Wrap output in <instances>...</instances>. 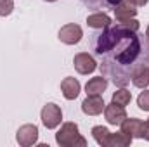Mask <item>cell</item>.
<instances>
[{"label":"cell","mask_w":149,"mask_h":147,"mask_svg":"<svg viewBox=\"0 0 149 147\" xmlns=\"http://www.w3.org/2000/svg\"><path fill=\"white\" fill-rule=\"evenodd\" d=\"M139 21H118L94 35L92 49L101 59L99 69L114 87L130 85L134 74L149 66V38L139 33Z\"/></svg>","instance_id":"obj_1"},{"label":"cell","mask_w":149,"mask_h":147,"mask_svg":"<svg viewBox=\"0 0 149 147\" xmlns=\"http://www.w3.org/2000/svg\"><path fill=\"white\" fill-rule=\"evenodd\" d=\"M56 142L61 147H87L85 137H81L76 123H63L56 133Z\"/></svg>","instance_id":"obj_2"},{"label":"cell","mask_w":149,"mask_h":147,"mask_svg":"<svg viewBox=\"0 0 149 147\" xmlns=\"http://www.w3.org/2000/svg\"><path fill=\"white\" fill-rule=\"evenodd\" d=\"M40 119H42V123H43V126H45L47 130H54V128H57V126L61 125V121H63V111H61V107H59L57 104L49 102V104H45V106L42 107Z\"/></svg>","instance_id":"obj_3"},{"label":"cell","mask_w":149,"mask_h":147,"mask_svg":"<svg viewBox=\"0 0 149 147\" xmlns=\"http://www.w3.org/2000/svg\"><path fill=\"white\" fill-rule=\"evenodd\" d=\"M16 140L23 147H31L38 142V128L37 125H23L16 132Z\"/></svg>","instance_id":"obj_4"},{"label":"cell","mask_w":149,"mask_h":147,"mask_svg":"<svg viewBox=\"0 0 149 147\" xmlns=\"http://www.w3.org/2000/svg\"><path fill=\"white\" fill-rule=\"evenodd\" d=\"M57 37L66 45H76V43H80V40L83 37V30H81V26H78L74 23H70V24H64L59 30Z\"/></svg>","instance_id":"obj_5"},{"label":"cell","mask_w":149,"mask_h":147,"mask_svg":"<svg viewBox=\"0 0 149 147\" xmlns=\"http://www.w3.org/2000/svg\"><path fill=\"white\" fill-rule=\"evenodd\" d=\"M73 66L80 74H90V73H94V71L97 69L99 64L95 62V59H94L90 54L80 52V54H76V55L73 57Z\"/></svg>","instance_id":"obj_6"},{"label":"cell","mask_w":149,"mask_h":147,"mask_svg":"<svg viewBox=\"0 0 149 147\" xmlns=\"http://www.w3.org/2000/svg\"><path fill=\"white\" fill-rule=\"evenodd\" d=\"M121 126V132L128 133L132 139H144V133H146V123L139 118H125L123 123L120 125Z\"/></svg>","instance_id":"obj_7"},{"label":"cell","mask_w":149,"mask_h":147,"mask_svg":"<svg viewBox=\"0 0 149 147\" xmlns=\"http://www.w3.org/2000/svg\"><path fill=\"white\" fill-rule=\"evenodd\" d=\"M104 107L106 104L102 101V95H87V99L81 102V111L87 116H97L104 111Z\"/></svg>","instance_id":"obj_8"},{"label":"cell","mask_w":149,"mask_h":147,"mask_svg":"<svg viewBox=\"0 0 149 147\" xmlns=\"http://www.w3.org/2000/svg\"><path fill=\"white\" fill-rule=\"evenodd\" d=\"M104 116H106V121H108L109 125L118 126V125H121L123 119L127 118V111H125V107H121V106L111 102L109 106L104 107Z\"/></svg>","instance_id":"obj_9"},{"label":"cell","mask_w":149,"mask_h":147,"mask_svg":"<svg viewBox=\"0 0 149 147\" xmlns=\"http://www.w3.org/2000/svg\"><path fill=\"white\" fill-rule=\"evenodd\" d=\"M80 90H81V85L73 76H66L61 81V92H63L64 99H68V101H74L80 95Z\"/></svg>","instance_id":"obj_10"},{"label":"cell","mask_w":149,"mask_h":147,"mask_svg":"<svg viewBox=\"0 0 149 147\" xmlns=\"http://www.w3.org/2000/svg\"><path fill=\"white\" fill-rule=\"evenodd\" d=\"M114 17L116 21H128V19H134L137 16V9L134 3H130L128 0H121L114 9Z\"/></svg>","instance_id":"obj_11"},{"label":"cell","mask_w":149,"mask_h":147,"mask_svg":"<svg viewBox=\"0 0 149 147\" xmlns=\"http://www.w3.org/2000/svg\"><path fill=\"white\" fill-rule=\"evenodd\" d=\"M108 88V80L101 74V76H95V78H90L85 85V92L87 95H102Z\"/></svg>","instance_id":"obj_12"},{"label":"cell","mask_w":149,"mask_h":147,"mask_svg":"<svg viewBox=\"0 0 149 147\" xmlns=\"http://www.w3.org/2000/svg\"><path fill=\"white\" fill-rule=\"evenodd\" d=\"M87 24L94 30H102L111 24V17L106 12H94V14L87 16Z\"/></svg>","instance_id":"obj_13"},{"label":"cell","mask_w":149,"mask_h":147,"mask_svg":"<svg viewBox=\"0 0 149 147\" xmlns=\"http://www.w3.org/2000/svg\"><path fill=\"white\" fill-rule=\"evenodd\" d=\"M92 137L95 139V142L101 147H109V137H111V132L102 126V125H97L92 128Z\"/></svg>","instance_id":"obj_14"},{"label":"cell","mask_w":149,"mask_h":147,"mask_svg":"<svg viewBox=\"0 0 149 147\" xmlns=\"http://www.w3.org/2000/svg\"><path fill=\"white\" fill-rule=\"evenodd\" d=\"M80 2L88 9L101 10V9H114L121 0H80Z\"/></svg>","instance_id":"obj_15"},{"label":"cell","mask_w":149,"mask_h":147,"mask_svg":"<svg viewBox=\"0 0 149 147\" xmlns=\"http://www.w3.org/2000/svg\"><path fill=\"white\" fill-rule=\"evenodd\" d=\"M132 137L128 135V133H125V132H116V133H111V137H109V147H127L132 144Z\"/></svg>","instance_id":"obj_16"},{"label":"cell","mask_w":149,"mask_h":147,"mask_svg":"<svg viewBox=\"0 0 149 147\" xmlns=\"http://www.w3.org/2000/svg\"><path fill=\"white\" fill-rule=\"evenodd\" d=\"M132 83H134L137 88H148L149 87V66L142 68V69H139L137 73L134 74Z\"/></svg>","instance_id":"obj_17"},{"label":"cell","mask_w":149,"mask_h":147,"mask_svg":"<svg viewBox=\"0 0 149 147\" xmlns=\"http://www.w3.org/2000/svg\"><path fill=\"white\" fill-rule=\"evenodd\" d=\"M130 101H132V94H130L128 90H125V87H121L120 90H116V92L113 94V99H111V102L118 104V106H121V107L128 106Z\"/></svg>","instance_id":"obj_18"},{"label":"cell","mask_w":149,"mask_h":147,"mask_svg":"<svg viewBox=\"0 0 149 147\" xmlns=\"http://www.w3.org/2000/svg\"><path fill=\"white\" fill-rule=\"evenodd\" d=\"M137 106L141 111H148L149 112V90H144L139 94L137 97Z\"/></svg>","instance_id":"obj_19"},{"label":"cell","mask_w":149,"mask_h":147,"mask_svg":"<svg viewBox=\"0 0 149 147\" xmlns=\"http://www.w3.org/2000/svg\"><path fill=\"white\" fill-rule=\"evenodd\" d=\"M12 10H14V0H0V16L2 17L12 14Z\"/></svg>","instance_id":"obj_20"},{"label":"cell","mask_w":149,"mask_h":147,"mask_svg":"<svg viewBox=\"0 0 149 147\" xmlns=\"http://www.w3.org/2000/svg\"><path fill=\"white\" fill-rule=\"evenodd\" d=\"M128 2H130V3H134L135 7H142V5H146V3H148L149 0H128Z\"/></svg>","instance_id":"obj_21"},{"label":"cell","mask_w":149,"mask_h":147,"mask_svg":"<svg viewBox=\"0 0 149 147\" xmlns=\"http://www.w3.org/2000/svg\"><path fill=\"white\" fill-rule=\"evenodd\" d=\"M144 139L149 140V119L146 121V133H144Z\"/></svg>","instance_id":"obj_22"},{"label":"cell","mask_w":149,"mask_h":147,"mask_svg":"<svg viewBox=\"0 0 149 147\" xmlns=\"http://www.w3.org/2000/svg\"><path fill=\"white\" fill-rule=\"evenodd\" d=\"M146 37L149 38V24H148V30H146Z\"/></svg>","instance_id":"obj_23"},{"label":"cell","mask_w":149,"mask_h":147,"mask_svg":"<svg viewBox=\"0 0 149 147\" xmlns=\"http://www.w3.org/2000/svg\"><path fill=\"white\" fill-rule=\"evenodd\" d=\"M45 2H56V0H45Z\"/></svg>","instance_id":"obj_24"}]
</instances>
